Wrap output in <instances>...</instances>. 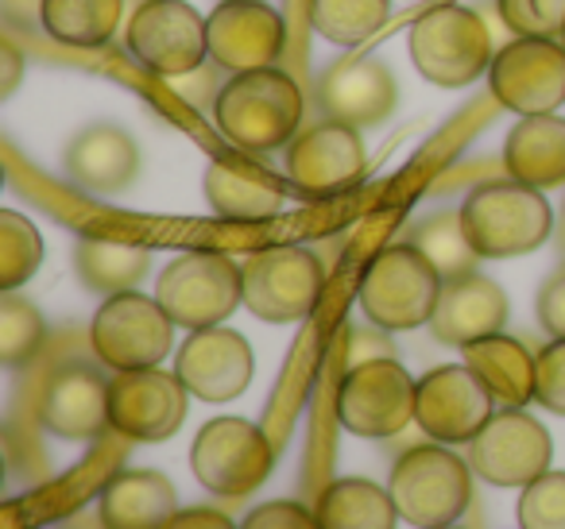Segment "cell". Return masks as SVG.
<instances>
[{
    "instance_id": "obj_1",
    "label": "cell",
    "mask_w": 565,
    "mask_h": 529,
    "mask_svg": "<svg viewBox=\"0 0 565 529\" xmlns=\"http://www.w3.org/2000/svg\"><path fill=\"white\" fill-rule=\"evenodd\" d=\"M302 112H307V97L299 82L279 66H267V71L228 74L210 120L236 151L267 155L299 136Z\"/></svg>"
},
{
    "instance_id": "obj_2",
    "label": "cell",
    "mask_w": 565,
    "mask_h": 529,
    "mask_svg": "<svg viewBox=\"0 0 565 529\" xmlns=\"http://www.w3.org/2000/svg\"><path fill=\"white\" fill-rule=\"evenodd\" d=\"M461 220L480 259H515L542 248L554 233V213L542 190L503 179L484 182L461 202Z\"/></svg>"
},
{
    "instance_id": "obj_3",
    "label": "cell",
    "mask_w": 565,
    "mask_h": 529,
    "mask_svg": "<svg viewBox=\"0 0 565 529\" xmlns=\"http://www.w3.org/2000/svg\"><path fill=\"white\" fill-rule=\"evenodd\" d=\"M472 467L465 456L434 444H415L403 452L392 467V490L395 510L407 526L418 529H438L454 526L472 503Z\"/></svg>"
},
{
    "instance_id": "obj_4",
    "label": "cell",
    "mask_w": 565,
    "mask_h": 529,
    "mask_svg": "<svg viewBox=\"0 0 565 529\" xmlns=\"http://www.w3.org/2000/svg\"><path fill=\"white\" fill-rule=\"evenodd\" d=\"M407 51L418 74L438 89L472 86L495 58L484 20L465 4H438L418 17L407 35Z\"/></svg>"
},
{
    "instance_id": "obj_5",
    "label": "cell",
    "mask_w": 565,
    "mask_h": 529,
    "mask_svg": "<svg viewBox=\"0 0 565 529\" xmlns=\"http://www.w3.org/2000/svg\"><path fill=\"white\" fill-rule=\"evenodd\" d=\"M441 279L426 256L411 244H392L384 248L361 282V310L372 325L387 333H411V328L430 325L441 298Z\"/></svg>"
},
{
    "instance_id": "obj_6",
    "label": "cell",
    "mask_w": 565,
    "mask_h": 529,
    "mask_svg": "<svg viewBox=\"0 0 565 529\" xmlns=\"http://www.w3.org/2000/svg\"><path fill=\"white\" fill-rule=\"evenodd\" d=\"M156 298L179 328H210L225 325L244 305V274L221 251H182L159 271Z\"/></svg>"
},
{
    "instance_id": "obj_7",
    "label": "cell",
    "mask_w": 565,
    "mask_h": 529,
    "mask_svg": "<svg viewBox=\"0 0 565 529\" xmlns=\"http://www.w3.org/2000/svg\"><path fill=\"white\" fill-rule=\"evenodd\" d=\"M86 341L97 364H105L109 371H143L167 359L174 344V321L159 305V298L125 290L105 298L89 321Z\"/></svg>"
},
{
    "instance_id": "obj_8",
    "label": "cell",
    "mask_w": 565,
    "mask_h": 529,
    "mask_svg": "<svg viewBox=\"0 0 565 529\" xmlns=\"http://www.w3.org/2000/svg\"><path fill=\"white\" fill-rule=\"evenodd\" d=\"M275 449L267 433L248 418H213L190 444V472L205 490L221 498H244L267 483Z\"/></svg>"
},
{
    "instance_id": "obj_9",
    "label": "cell",
    "mask_w": 565,
    "mask_h": 529,
    "mask_svg": "<svg viewBox=\"0 0 565 529\" xmlns=\"http://www.w3.org/2000/svg\"><path fill=\"white\" fill-rule=\"evenodd\" d=\"M244 305L267 325H291L315 313L326 290V267L310 248H264L241 263Z\"/></svg>"
},
{
    "instance_id": "obj_10",
    "label": "cell",
    "mask_w": 565,
    "mask_h": 529,
    "mask_svg": "<svg viewBox=\"0 0 565 529\" xmlns=\"http://www.w3.org/2000/svg\"><path fill=\"white\" fill-rule=\"evenodd\" d=\"M128 55L156 78H182L210 63V24L186 0H143L125 28Z\"/></svg>"
},
{
    "instance_id": "obj_11",
    "label": "cell",
    "mask_w": 565,
    "mask_h": 529,
    "mask_svg": "<svg viewBox=\"0 0 565 529\" xmlns=\"http://www.w3.org/2000/svg\"><path fill=\"white\" fill-rule=\"evenodd\" d=\"M418 379L399 359H369L345 371L338 387V421L356 436L387 441L415 421Z\"/></svg>"
},
{
    "instance_id": "obj_12",
    "label": "cell",
    "mask_w": 565,
    "mask_h": 529,
    "mask_svg": "<svg viewBox=\"0 0 565 529\" xmlns=\"http://www.w3.org/2000/svg\"><path fill=\"white\" fill-rule=\"evenodd\" d=\"M554 441L546 425L523 410V406H503L488 418V425L469 441V467L477 479L492 487H519L534 483L550 472Z\"/></svg>"
},
{
    "instance_id": "obj_13",
    "label": "cell",
    "mask_w": 565,
    "mask_h": 529,
    "mask_svg": "<svg viewBox=\"0 0 565 529\" xmlns=\"http://www.w3.org/2000/svg\"><path fill=\"white\" fill-rule=\"evenodd\" d=\"M488 89L515 117H550L565 105V43L511 40L488 66Z\"/></svg>"
},
{
    "instance_id": "obj_14",
    "label": "cell",
    "mask_w": 565,
    "mask_h": 529,
    "mask_svg": "<svg viewBox=\"0 0 565 529\" xmlns=\"http://www.w3.org/2000/svg\"><path fill=\"white\" fill-rule=\"evenodd\" d=\"M190 398L194 395L186 390V382L163 367L117 371L109 387V425L125 441H167L186 421Z\"/></svg>"
},
{
    "instance_id": "obj_15",
    "label": "cell",
    "mask_w": 565,
    "mask_h": 529,
    "mask_svg": "<svg viewBox=\"0 0 565 529\" xmlns=\"http://www.w3.org/2000/svg\"><path fill=\"white\" fill-rule=\"evenodd\" d=\"M495 413L492 390L469 364L434 367L418 379L415 425L438 444H469Z\"/></svg>"
},
{
    "instance_id": "obj_16",
    "label": "cell",
    "mask_w": 565,
    "mask_h": 529,
    "mask_svg": "<svg viewBox=\"0 0 565 529\" xmlns=\"http://www.w3.org/2000/svg\"><path fill=\"white\" fill-rule=\"evenodd\" d=\"M210 24V63L225 74L267 71L279 63L287 24L267 0H217L205 17Z\"/></svg>"
},
{
    "instance_id": "obj_17",
    "label": "cell",
    "mask_w": 565,
    "mask_h": 529,
    "mask_svg": "<svg viewBox=\"0 0 565 529\" xmlns=\"http://www.w3.org/2000/svg\"><path fill=\"white\" fill-rule=\"evenodd\" d=\"M174 375L202 402H233L248 390L252 375H256V352H252L248 336H241L236 328H198L182 341L179 356H174Z\"/></svg>"
},
{
    "instance_id": "obj_18",
    "label": "cell",
    "mask_w": 565,
    "mask_h": 529,
    "mask_svg": "<svg viewBox=\"0 0 565 529\" xmlns=\"http://www.w3.org/2000/svg\"><path fill=\"white\" fill-rule=\"evenodd\" d=\"M364 166L369 155H364L361 128H349L341 120H322L287 143V179L310 197L353 190L364 179Z\"/></svg>"
},
{
    "instance_id": "obj_19",
    "label": "cell",
    "mask_w": 565,
    "mask_h": 529,
    "mask_svg": "<svg viewBox=\"0 0 565 529\" xmlns=\"http://www.w3.org/2000/svg\"><path fill=\"white\" fill-rule=\"evenodd\" d=\"M318 109L326 120H341L349 128H376L399 105V86L387 63L349 55L338 58L318 78Z\"/></svg>"
},
{
    "instance_id": "obj_20",
    "label": "cell",
    "mask_w": 565,
    "mask_h": 529,
    "mask_svg": "<svg viewBox=\"0 0 565 529\" xmlns=\"http://www.w3.org/2000/svg\"><path fill=\"white\" fill-rule=\"evenodd\" d=\"M109 387L94 364H63L40 390V425L63 441H94L109 425Z\"/></svg>"
},
{
    "instance_id": "obj_21",
    "label": "cell",
    "mask_w": 565,
    "mask_h": 529,
    "mask_svg": "<svg viewBox=\"0 0 565 529\" xmlns=\"http://www.w3.org/2000/svg\"><path fill=\"white\" fill-rule=\"evenodd\" d=\"M63 171L78 190L94 197L120 194L136 182L140 174V148L120 125L97 120V125L82 128L63 151Z\"/></svg>"
},
{
    "instance_id": "obj_22",
    "label": "cell",
    "mask_w": 565,
    "mask_h": 529,
    "mask_svg": "<svg viewBox=\"0 0 565 529\" xmlns=\"http://www.w3.org/2000/svg\"><path fill=\"white\" fill-rule=\"evenodd\" d=\"M508 325V294L492 279L469 271L446 279L438 298V310L430 317V333L438 344L465 348L472 341H484L492 333H503Z\"/></svg>"
},
{
    "instance_id": "obj_23",
    "label": "cell",
    "mask_w": 565,
    "mask_h": 529,
    "mask_svg": "<svg viewBox=\"0 0 565 529\" xmlns=\"http://www.w3.org/2000/svg\"><path fill=\"white\" fill-rule=\"evenodd\" d=\"M179 514V495L163 472H117L102 490V529H163Z\"/></svg>"
},
{
    "instance_id": "obj_24",
    "label": "cell",
    "mask_w": 565,
    "mask_h": 529,
    "mask_svg": "<svg viewBox=\"0 0 565 529\" xmlns=\"http://www.w3.org/2000/svg\"><path fill=\"white\" fill-rule=\"evenodd\" d=\"M508 179L534 190L565 186V120L562 117H523L503 143Z\"/></svg>"
},
{
    "instance_id": "obj_25",
    "label": "cell",
    "mask_w": 565,
    "mask_h": 529,
    "mask_svg": "<svg viewBox=\"0 0 565 529\" xmlns=\"http://www.w3.org/2000/svg\"><path fill=\"white\" fill-rule=\"evenodd\" d=\"M205 202L225 220H267L282 209L287 194H282L279 179H271L259 166L213 159L205 166Z\"/></svg>"
},
{
    "instance_id": "obj_26",
    "label": "cell",
    "mask_w": 565,
    "mask_h": 529,
    "mask_svg": "<svg viewBox=\"0 0 565 529\" xmlns=\"http://www.w3.org/2000/svg\"><path fill=\"white\" fill-rule=\"evenodd\" d=\"M465 364L480 375L492 398L500 406H526L534 398V359L526 352V344H519L515 336L492 333L484 341L465 344Z\"/></svg>"
},
{
    "instance_id": "obj_27",
    "label": "cell",
    "mask_w": 565,
    "mask_h": 529,
    "mask_svg": "<svg viewBox=\"0 0 565 529\" xmlns=\"http://www.w3.org/2000/svg\"><path fill=\"white\" fill-rule=\"evenodd\" d=\"M74 267L78 279L94 294H125L143 282L151 271V251L140 244L105 240V236H82L74 248Z\"/></svg>"
},
{
    "instance_id": "obj_28",
    "label": "cell",
    "mask_w": 565,
    "mask_h": 529,
    "mask_svg": "<svg viewBox=\"0 0 565 529\" xmlns=\"http://www.w3.org/2000/svg\"><path fill=\"white\" fill-rule=\"evenodd\" d=\"M315 514L322 529H395L399 521L392 490L372 479H333Z\"/></svg>"
},
{
    "instance_id": "obj_29",
    "label": "cell",
    "mask_w": 565,
    "mask_h": 529,
    "mask_svg": "<svg viewBox=\"0 0 565 529\" xmlns=\"http://www.w3.org/2000/svg\"><path fill=\"white\" fill-rule=\"evenodd\" d=\"M125 0H43L40 28L63 47L94 51L117 35Z\"/></svg>"
},
{
    "instance_id": "obj_30",
    "label": "cell",
    "mask_w": 565,
    "mask_h": 529,
    "mask_svg": "<svg viewBox=\"0 0 565 529\" xmlns=\"http://www.w3.org/2000/svg\"><path fill=\"white\" fill-rule=\"evenodd\" d=\"M411 248H418L426 256V263L441 274V279H457V274L477 271L480 256L472 248L469 233H465L461 209H441L423 217L407 236Z\"/></svg>"
},
{
    "instance_id": "obj_31",
    "label": "cell",
    "mask_w": 565,
    "mask_h": 529,
    "mask_svg": "<svg viewBox=\"0 0 565 529\" xmlns=\"http://www.w3.org/2000/svg\"><path fill=\"white\" fill-rule=\"evenodd\" d=\"M392 17V0H315L310 24L322 40L338 47H361L369 43Z\"/></svg>"
},
{
    "instance_id": "obj_32",
    "label": "cell",
    "mask_w": 565,
    "mask_h": 529,
    "mask_svg": "<svg viewBox=\"0 0 565 529\" xmlns=\"http://www.w3.org/2000/svg\"><path fill=\"white\" fill-rule=\"evenodd\" d=\"M47 341V321L17 290H0V364L24 367L40 356Z\"/></svg>"
},
{
    "instance_id": "obj_33",
    "label": "cell",
    "mask_w": 565,
    "mask_h": 529,
    "mask_svg": "<svg viewBox=\"0 0 565 529\" xmlns=\"http://www.w3.org/2000/svg\"><path fill=\"white\" fill-rule=\"evenodd\" d=\"M43 263V236L24 213L0 209V290H20Z\"/></svg>"
},
{
    "instance_id": "obj_34",
    "label": "cell",
    "mask_w": 565,
    "mask_h": 529,
    "mask_svg": "<svg viewBox=\"0 0 565 529\" xmlns=\"http://www.w3.org/2000/svg\"><path fill=\"white\" fill-rule=\"evenodd\" d=\"M495 9L515 40H562L565 0H495Z\"/></svg>"
},
{
    "instance_id": "obj_35",
    "label": "cell",
    "mask_w": 565,
    "mask_h": 529,
    "mask_svg": "<svg viewBox=\"0 0 565 529\" xmlns=\"http://www.w3.org/2000/svg\"><path fill=\"white\" fill-rule=\"evenodd\" d=\"M519 529H565V472H546L519 490Z\"/></svg>"
},
{
    "instance_id": "obj_36",
    "label": "cell",
    "mask_w": 565,
    "mask_h": 529,
    "mask_svg": "<svg viewBox=\"0 0 565 529\" xmlns=\"http://www.w3.org/2000/svg\"><path fill=\"white\" fill-rule=\"evenodd\" d=\"M534 402L565 418V341H550L534 359Z\"/></svg>"
},
{
    "instance_id": "obj_37",
    "label": "cell",
    "mask_w": 565,
    "mask_h": 529,
    "mask_svg": "<svg viewBox=\"0 0 565 529\" xmlns=\"http://www.w3.org/2000/svg\"><path fill=\"white\" fill-rule=\"evenodd\" d=\"M221 66L217 63H202L198 71L182 74V78H174L179 86H174V94L182 97V101L190 105V109L205 112V117H213V109H217V97L221 89H225V82H221Z\"/></svg>"
},
{
    "instance_id": "obj_38",
    "label": "cell",
    "mask_w": 565,
    "mask_h": 529,
    "mask_svg": "<svg viewBox=\"0 0 565 529\" xmlns=\"http://www.w3.org/2000/svg\"><path fill=\"white\" fill-rule=\"evenodd\" d=\"M241 529H322L318 514L299 503H264L241 521Z\"/></svg>"
},
{
    "instance_id": "obj_39",
    "label": "cell",
    "mask_w": 565,
    "mask_h": 529,
    "mask_svg": "<svg viewBox=\"0 0 565 529\" xmlns=\"http://www.w3.org/2000/svg\"><path fill=\"white\" fill-rule=\"evenodd\" d=\"M534 310H539V325L550 333V341H565V263L539 287Z\"/></svg>"
},
{
    "instance_id": "obj_40",
    "label": "cell",
    "mask_w": 565,
    "mask_h": 529,
    "mask_svg": "<svg viewBox=\"0 0 565 529\" xmlns=\"http://www.w3.org/2000/svg\"><path fill=\"white\" fill-rule=\"evenodd\" d=\"M395 348L387 341V328L372 325L369 328H353V344H349V367L356 364H369V359H392Z\"/></svg>"
},
{
    "instance_id": "obj_41",
    "label": "cell",
    "mask_w": 565,
    "mask_h": 529,
    "mask_svg": "<svg viewBox=\"0 0 565 529\" xmlns=\"http://www.w3.org/2000/svg\"><path fill=\"white\" fill-rule=\"evenodd\" d=\"M163 529H241L228 521V514L210 510V506H194V510H179Z\"/></svg>"
},
{
    "instance_id": "obj_42",
    "label": "cell",
    "mask_w": 565,
    "mask_h": 529,
    "mask_svg": "<svg viewBox=\"0 0 565 529\" xmlns=\"http://www.w3.org/2000/svg\"><path fill=\"white\" fill-rule=\"evenodd\" d=\"M0 97H12L20 86V78H24V55H20L17 47H12L9 40L0 43Z\"/></svg>"
},
{
    "instance_id": "obj_43",
    "label": "cell",
    "mask_w": 565,
    "mask_h": 529,
    "mask_svg": "<svg viewBox=\"0 0 565 529\" xmlns=\"http://www.w3.org/2000/svg\"><path fill=\"white\" fill-rule=\"evenodd\" d=\"M0 12L9 24H20V28H35L43 17V0H0Z\"/></svg>"
},
{
    "instance_id": "obj_44",
    "label": "cell",
    "mask_w": 565,
    "mask_h": 529,
    "mask_svg": "<svg viewBox=\"0 0 565 529\" xmlns=\"http://www.w3.org/2000/svg\"><path fill=\"white\" fill-rule=\"evenodd\" d=\"M557 251H562V259H565V225L557 228Z\"/></svg>"
},
{
    "instance_id": "obj_45",
    "label": "cell",
    "mask_w": 565,
    "mask_h": 529,
    "mask_svg": "<svg viewBox=\"0 0 565 529\" xmlns=\"http://www.w3.org/2000/svg\"><path fill=\"white\" fill-rule=\"evenodd\" d=\"M438 529H457V526H438Z\"/></svg>"
},
{
    "instance_id": "obj_46",
    "label": "cell",
    "mask_w": 565,
    "mask_h": 529,
    "mask_svg": "<svg viewBox=\"0 0 565 529\" xmlns=\"http://www.w3.org/2000/svg\"><path fill=\"white\" fill-rule=\"evenodd\" d=\"M562 43H565V28H562Z\"/></svg>"
}]
</instances>
